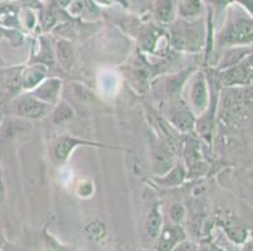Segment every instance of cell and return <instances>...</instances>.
<instances>
[{
    "instance_id": "cell-10",
    "label": "cell",
    "mask_w": 253,
    "mask_h": 251,
    "mask_svg": "<svg viewBox=\"0 0 253 251\" xmlns=\"http://www.w3.org/2000/svg\"><path fill=\"white\" fill-rule=\"evenodd\" d=\"M172 122L181 131H188L192 128L193 123H194V118L185 107H180L172 114Z\"/></svg>"
},
{
    "instance_id": "cell-16",
    "label": "cell",
    "mask_w": 253,
    "mask_h": 251,
    "mask_svg": "<svg viewBox=\"0 0 253 251\" xmlns=\"http://www.w3.org/2000/svg\"><path fill=\"white\" fill-rule=\"evenodd\" d=\"M184 176H185V171H184L183 167L178 166V167H175V169L172 170L168 176H165V179H160V182H163L165 186H168V187H169V186H176L179 185V183L183 182Z\"/></svg>"
},
{
    "instance_id": "cell-20",
    "label": "cell",
    "mask_w": 253,
    "mask_h": 251,
    "mask_svg": "<svg viewBox=\"0 0 253 251\" xmlns=\"http://www.w3.org/2000/svg\"><path fill=\"white\" fill-rule=\"evenodd\" d=\"M239 4H242L248 11H252V0H237Z\"/></svg>"
},
{
    "instance_id": "cell-21",
    "label": "cell",
    "mask_w": 253,
    "mask_h": 251,
    "mask_svg": "<svg viewBox=\"0 0 253 251\" xmlns=\"http://www.w3.org/2000/svg\"><path fill=\"white\" fill-rule=\"evenodd\" d=\"M3 114H4V108H3V105L0 103V121H1V118H3Z\"/></svg>"
},
{
    "instance_id": "cell-17",
    "label": "cell",
    "mask_w": 253,
    "mask_h": 251,
    "mask_svg": "<svg viewBox=\"0 0 253 251\" xmlns=\"http://www.w3.org/2000/svg\"><path fill=\"white\" fill-rule=\"evenodd\" d=\"M86 232L88 235V238L93 239V240H100L106 235V229L100 222H92L86 227Z\"/></svg>"
},
{
    "instance_id": "cell-4",
    "label": "cell",
    "mask_w": 253,
    "mask_h": 251,
    "mask_svg": "<svg viewBox=\"0 0 253 251\" xmlns=\"http://www.w3.org/2000/svg\"><path fill=\"white\" fill-rule=\"evenodd\" d=\"M251 61L248 59L246 63L239 64L228 69L227 72L223 73L222 82L225 86H233V84H246L251 82L252 78V67L250 66Z\"/></svg>"
},
{
    "instance_id": "cell-8",
    "label": "cell",
    "mask_w": 253,
    "mask_h": 251,
    "mask_svg": "<svg viewBox=\"0 0 253 251\" xmlns=\"http://www.w3.org/2000/svg\"><path fill=\"white\" fill-rule=\"evenodd\" d=\"M57 57L63 68H70L75 59L72 45L66 40H59L57 43Z\"/></svg>"
},
{
    "instance_id": "cell-11",
    "label": "cell",
    "mask_w": 253,
    "mask_h": 251,
    "mask_svg": "<svg viewBox=\"0 0 253 251\" xmlns=\"http://www.w3.org/2000/svg\"><path fill=\"white\" fill-rule=\"evenodd\" d=\"M160 227H162V214L159 211L158 205H154L150 214H149L148 224H146L149 236L151 239L158 238L159 234H160Z\"/></svg>"
},
{
    "instance_id": "cell-12",
    "label": "cell",
    "mask_w": 253,
    "mask_h": 251,
    "mask_svg": "<svg viewBox=\"0 0 253 251\" xmlns=\"http://www.w3.org/2000/svg\"><path fill=\"white\" fill-rule=\"evenodd\" d=\"M202 11V0H180L179 13L184 18H193Z\"/></svg>"
},
{
    "instance_id": "cell-9",
    "label": "cell",
    "mask_w": 253,
    "mask_h": 251,
    "mask_svg": "<svg viewBox=\"0 0 253 251\" xmlns=\"http://www.w3.org/2000/svg\"><path fill=\"white\" fill-rule=\"evenodd\" d=\"M180 234L181 230L179 229V227H167L162 234L160 243H159V248L162 249V250H170V249H172V246L175 245V244L180 240Z\"/></svg>"
},
{
    "instance_id": "cell-19",
    "label": "cell",
    "mask_w": 253,
    "mask_h": 251,
    "mask_svg": "<svg viewBox=\"0 0 253 251\" xmlns=\"http://www.w3.org/2000/svg\"><path fill=\"white\" fill-rule=\"evenodd\" d=\"M5 197V187H4L3 179H1V174H0V202L3 201Z\"/></svg>"
},
{
    "instance_id": "cell-2",
    "label": "cell",
    "mask_w": 253,
    "mask_h": 251,
    "mask_svg": "<svg viewBox=\"0 0 253 251\" xmlns=\"http://www.w3.org/2000/svg\"><path fill=\"white\" fill-rule=\"evenodd\" d=\"M47 103L36 97H24L17 103V114L23 118H41L47 113Z\"/></svg>"
},
{
    "instance_id": "cell-14",
    "label": "cell",
    "mask_w": 253,
    "mask_h": 251,
    "mask_svg": "<svg viewBox=\"0 0 253 251\" xmlns=\"http://www.w3.org/2000/svg\"><path fill=\"white\" fill-rule=\"evenodd\" d=\"M44 75L45 68H43L42 66L33 67V68L29 69L28 73L24 75L23 84H24L25 88H33V87H36L38 83H41V80L44 78Z\"/></svg>"
},
{
    "instance_id": "cell-1",
    "label": "cell",
    "mask_w": 253,
    "mask_h": 251,
    "mask_svg": "<svg viewBox=\"0 0 253 251\" xmlns=\"http://www.w3.org/2000/svg\"><path fill=\"white\" fill-rule=\"evenodd\" d=\"M252 40V22L239 19L232 23L222 36L224 44H243Z\"/></svg>"
},
{
    "instance_id": "cell-3",
    "label": "cell",
    "mask_w": 253,
    "mask_h": 251,
    "mask_svg": "<svg viewBox=\"0 0 253 251\" xmlns=\"http://www.w3.org/2000/svg\"><path fill=\"white\" fill-rule=\"evenodd\" d=\"M81 144H96V146H98L97 143L78 140V138L72 137V136H63V137L59 138L57 143L54 144V147H53V160L56 161L57 163L64 162L68 158V156L71 155V152L77 146H81Z\"/></svg>"
},
{
    "instance_id": "cell-6",
    "label": "cell",
    "mask_w": 253,
    "mask_h": 251,
    "mask_svg": "<svg viewBox=\"0 0 253 251\" xmlns=\"http://www.w3.org/2000/svg\"><path fill=\"white\" fill-rule=\"evenodd\" d=\"M172 157L169 152L163 148H158L153 153V169L155 174L163 175L171 169Z\"/></svg>"
},
{
    "instance_id": "cell-15",
    "label": "cell",
    "mask_w": 253,
    "mask_h": 251,
    "mask_svg": "<svg viewBox=\"0 0 253 251\" xmlns=\"http://www.w3.org/2000/svg\"><path fill=\"white\" fill-rule=\"evenodd\" d=\"M73 117V110L67 103H61L58 108L56 109L54 114H53V122L56 124H62L64 122L70 121Z\"/></svg>"
},
{
    "instance_id": "cell-5",
    "label": "cell",
    "mask_w": 253,
    "mask_h": 251,
    "mask_svg": "<svg viewBox=\"0 0 253 251\" xmlns=\"http://www.w3.org/2000/svg\"><path fill=\"white\" fill-rule=\"evenodd\" d=\"M61 80L56 79V78H52V79L45 80L44 83H42L41 86L37 88L36 91V98L43 101V102H56L57 98H58V93L61 91Z\"/></svg>"
},
{
    "instance_id": "cell-13",
    "label": "cell",
    "mask_w": 253,
    "mask_h": 251,
    "mask_svg": "<svg viewBox=\"0 0 253 251\" xmlns=\"http://www.w3.org/2000/svg\"><path fill=\"white\" fill-rule=\"evenodd\" d=\"M155 14L159 20L164 23L170 22L172 19V15H174L171 0H156Z\"/></svg>"
},
{
    "instance_id": "cell-7",
    "label": "cell",
    "mask_w": 253,
    "mask_h": 251,
    "mask_svg": "<svg viewBox=\"0 0 253 251\" xmlns=\"http://www.w3.org/2000/svg\"><path fill=\"white\" fill-rule=\"evenodd\" d=\"M193 103L199 109H204L208 103V91H207V83L203 77H199L195 80L192 91Z\"/></svg>"
},
{
    "instance_id": "cell-18",
    "label": "cell",
    "mask_w": 253,
    "mask_h": 251,
    "mask_svg": "<svg viewBox=\"0 0 253 251\" xmlns=\"http://www.w3.org/2000/svg\"><path fill=\"white\" fill-rule=\"evenodd\" d=\"M170 215H171L172 220L175 221V222H179L184 216L183 206H180V205H174L171 207V210H170Z\"/></svg>"
}]
</instances>
